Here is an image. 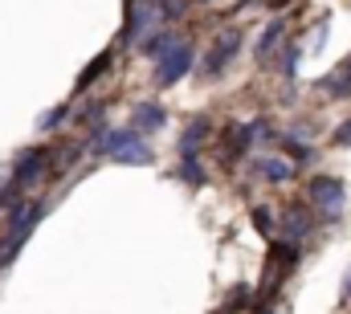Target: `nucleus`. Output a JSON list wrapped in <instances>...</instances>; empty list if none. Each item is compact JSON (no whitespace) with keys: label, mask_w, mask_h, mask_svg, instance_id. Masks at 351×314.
I'll use <instances>...</instances> for the list:
<instances>
[{"label":"nucleus","mask_w":351,"mask_h":314,"mask_svg":"<svg viewBox=\"0 0 351 314\" xmlns=\"http://www.w3.org/2000/svg\"><path fill=\"white\" fill-rule=\"evenodd\" d=\"M180 176H184L192 188H200V184H204V167H200V159H196V156H184V159H180Z\"/></svg>","instance_id":"4468645a"},{"label":"nucleus","mask_w":351,"mask_h":314,"mask_svg":"<svg viewBox=\"0 0 351 314\" xmlns=\"http://www.w3.org/2000/svg\"><path fill=\"white\" fill-rule=\"evenodd\" d=\"M16 196H21V188H16V184H12V180H8V184H4V188H0V208H4V204H8V208H12V204H16Z\"/></svg>","instance_id":"aec40b11"},{"label":"nucleus","mask_w":351,"mask_h":314,"mask_svg":"<svg viewBox=\"0 0 351 314\" xmlns=\"http://www.w3.org/2000/svg\"><path fill=\"white\" fill-rule=\"evenodd\" d=\"M114 163H152V147H143V139H135L131 147H123L119 156H110Z\"/></svg>","instance_id":"f8f14e48"},{"label":"nucleus","mask_w":351,"mask_h":314,"mask_svg":"<svg viewBox=\"0 0 351 314\" xmlns=\"http://www.w3.org/2000/svg\"><path fill=\"white\" fill-rule=\"evenodd\" d=\"M245 298H250V286H237V290L229 294V302L221 306V314H237V306H245Z\"/></svg>","instance_id":"dca6fc26"},{"label":"nucleus","mask_w":351,"mask_h":314,"mask_svg":"<svg viewBox=\"0 0 351 314\" xmlns=\"http://www.w3.org/2000/svg\"><path fill=\"white\" fill-rule=\"evenodd\" d=\"M298 45H286V58H282V70H286V78H294V66H298Z\"/></svg>","instance_id":"a211bd4d"},{"label":"nucleus","mask_w":351,"mask_h":314,"mask_svg":"<svg viewBox=\"0 0 351 314\" xmlns=\"http://www.w3.org/2000/svg\"><path fill=\"white\" fill-rule=\"evenodd\" d=\"M327 90H331V94H339V98H348V94H351V58L335 70V74H331V78H327Z\"/></svg>","instance_id":"9b49d317"},{"label":"nucleus","mask_w":351,"mask_h":314,"mask_svg":"<svg viewBox=\"0 0 351 314\" xmlns=\"http://www.w3.org/2000/svg\"><path fill=\"white\" fill-rule=\"evenodd\" d=\"M254 225H258L265 237L274 233V225H269V208H258V213H254Z\"/></svg>","instance_id":"412c9836"},{"label":"nucleus","mask_w":351,"mask_h":314,"mask_svg":"<svg viewBox=\"0 0 351 314\" xmlns=\"http://www.w3.org/2000/svg\"><path fill=\"white\" fill-rule=\"evenodd\" d=\"M45 159H49V152H45V147H33V152H25V156L16 159V167H12V184H16V188H25V184H33V180L41 176V167H45Z\"/></svg>","instance_id":"20e7f679"},{"label":"nucleus","mask_w":351,"mask_h":314,"mask_svg":"<svg viewBox=\"0 0 351 314\" xmlns=\"http://www.w3.org/2000/svg\"><path fill=\"white\" fill-rule=\"evenodd\" d=\"M274 257H278L282 265H294V261L302 257V249H298V241H278V245H274Z\"/></svg>","instance_id":"2eb2a0df"},{"label":"nucleus","mask_w":351,"mask_h":314,"mask_svg":"<svg viewBox=\"0 0 351 314\" xmlns=\"http://www.w3.org/2000/svg\"><path fill=\"white\" fill-rule=\"evenodd\" d=\"M110 62H114V53H110V49H106L102 58H94L86 70H82V78H78V86H74V90H90V86H94V78H98L102 70H110Z\"/></svg>","instance_id":"9d476101"},{"label":"nucleus","mask_w":351,"mask_h":314,"mask_svg":"<svg viewBox=\"0 0 351 314\" xmlns=\"http://www.w3.org/2000/svg\"><path fill=\"white\" fill-rule=\"evenodd\" d=\"M172 45H176V33H168V29H164V33H156V37H147L139 53H143V58H152V62H160V58H164V53H168Z\"/></svg>","instance_id":"6e6552de"},{"label":"nucleus","mask_w":351,"mask_h":314,"mask_svg":"<svg viewBox=\"0 0 351 314\" xmlns=\"http://www.w3.org/2000/svg\"><path fill=\"white\" fill-rule=\"evenodd\" d=\"M306 200H311V204H319V213L331 221V217H339V213H343V184H339L335 176H319V180H311V184H306Z\"/></svg>","instance_id":"f257e3e1"},{"label":"nucleus","mask_w":351,"mask_h":314,"mask_svg":"<svg viewBox=\"0 0 351 314\" xmlns=\"http://www.w3.org/2000/svg\"><path fill=\"white\" fill-rule=\"evenodd\" d=\"M286 147H290L294 159H315V147H306V143H298V139H286Z\"/></svg>","instance_id":"6ab92c4d"},{"label":"nucleus","mask_w":351,"mask_h":314,"mask_svg":"<svg viewBox=\"0 0 351 314\" xmlns=\"http://www.w3.org/2000/svg\"><path fill=\"white\" fill-rule=\"evenodd\" d=\"M237 49H241V29H229V33H221V41L213 45V53L200 62V74L204 78H217L233 58H237Z\"/></svg>","instance_id":"f03ea898"},{"label":"nucleus","mask_w":351,"mask_h":314,"mask_svg":"<svg viewBox=\"0 0 351 314\" xmlns=\"http://www.w3.org/2000/svg\"><path fill=\"white\" fill-rule=\"evenodd\" d=\"M204 135H208V119H192V123L184 127V135H180V159H184V156H196Z\"/></svg>","instance_id":"0eeeda50"},{"label":"nucleus","mask_w":351,"mask_h":314,"mask_svg":"<svg viewBox=\"0 0 351 314\" xmlns=\"http://www.w3.org/2000/svg\"><path fill=\"white\" fill-rule=\"evenodd\" d=\"M282 225H286V233H290V241L302 233H311V217H302V208H290L286 217H282Z\"/></svg>","instance_id":"ddd939ff"},{"label":"nucleus","mask_w":351,"mask_h":314,"mask_svg":"<svg viewBox=\"0 0 351 314\" xmlns=\"http://www.w3.org/2000/svg\"><path fill=\"white\" fill-rule=\"evenodd\" d=\"M282 33H286V21L278 16V21L262 33V41H258V62H269V53H274V45L282 41Z\"/></svg>","instance_id":"1a4fd4ad"},{"label":"nucleus","mask_w":351,"mask_h":314,"mask_svg":"<svg viewBox=\"0 0 351 314\" xmlns=\"http://www.w3.org/2000/svg\"><path fill=\"white\" fill-rule=\"evenodd\" d=\"M168 123V110L164 106H156V102H143V106H135V123H131V131L139 135V131H160Z\"/></svg>","instance_id":"39448f33"},{"label":"nucleus","mask_w":351,"mask_h":314,"mask_svg":"<svg viewBox=\"0 0 351 314\" xmlns=\"http://www.w3.org/2000/svg\"><path fill=\"white\" fill-rule=\"evenodd\" d=\"M62 123H66V106H58V110H49V114H41V119H37V127H41V131H53V127H62Z\"/></svg>","instance_id":"f3484780"},{"label":"nucleus","mask_w":351,"mask_h":314,"mask_svg":"<svg viewBox=\"0 0 351 314\" xmlns=\"http://www.w3.org/2000/svg\"><path fill=\"white\" fill-rule=\"evenodd\" d=\"M188 70H192V45H172L156 66V86H176Z\"/></svg>","instance_id":"7ed1b4c3"},{"label":"nucleus","mask_w":351,"mask_h":314,"mask_svg":"<svg viewBox=\"0 0 351 314\" xmlns=\"http://www.w3.org/2000/svg\"><path fill=\"white\" fill-rule=\"evenodd\" d=\"M254 171H258V176H265L269 184H286V180L294 176V163H286V159H278V156H265V159H258V163H254Z\"/></svg>","instance_id":"423d86ee"}]
</instances>
